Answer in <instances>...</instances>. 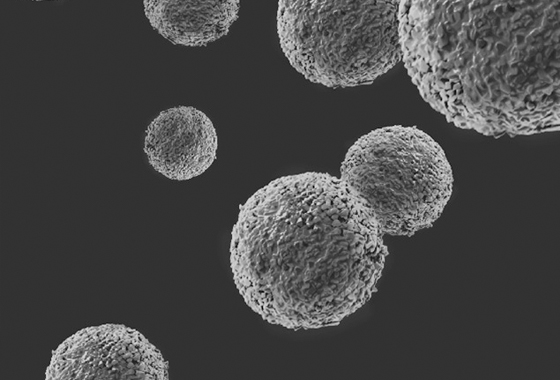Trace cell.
<instances>
[{"label": "cell", "instance_id": "1", "mask_svg": "<svg viewBox=\"0 0 560 380\" xmlns=\"http://www.w3.org/2000/svg\"><path fill=\"white\" fill-rule=\"evenodd\" d=\"M387 251L368 207L327 173L277 178L240 207L230 262L245 303L288 329L339 324L377 290Z\"/></svg>", "mask_w": 560, "mask_h": 380}, {"label": "cell", "instance_id": "2", "mask_svg": "<svg viewBox=\"0 0 560 380\" xmlns=\"http://www.w3.org/2000/svg\"><path fill=\"white\" fill-rule=\"evenodd\" d=\"M558 1H400L402 58L423 98L486 135L556 129Z\"/></svg>", "mask_w": 560, "mask_h": 380}, {"label": "cell", "instance_id": "3", "mask_svg": "<svg viewBox=\"0 0 560 380\" xmlns=\"http://www.w3.org/2000/svg\"><path fill=\"white\" fill-rule=\"evenodd\" d=\"M399 3L279 1L280 47L313 83L331 88L372 83L402 58Z\"/></svg>", "mask_w": 560, "mask_h": 380}, {"label": "cell", "instance_id": "4", "mask_svg": "<svg viewBox=\"0 0 560 380\" xmlns=\"http://www.w3.org/2000/svg\"><path fill=\"white\" fill-rule=\"evenodd\" d=\"M340 179L371 211L382 233L430 227L452 193V170L438 143L416 127L388 126L348 150Z\"/></svg>", "mask_w": 560, "mask_h": 380}, {"label": "cell", "instance_id": "5", "mask_svg": "<svg viewBox=\"0 0 560 380\" xmlns=\"http://www.w3.org/2000/svg\"><path fill=\"white\" fill-rule=\"evenodd\" d=\"M168 362L139 331L122 324L91 326L52 353L46 380H167Z\"/></svg>", "mask_w": 560, "mask_h": 380}, {"label": "cell", "instance_id": "6", "mask_svg": "<svg viewBox=\"0 0 560 380\" xmlns=\"http://www.w3.org/2000/svg\"><path fill=\"white\" fill-rule=\"evenodd\" d=\"M217 146L213 123L191 106L162 111L145 131L149 164L172 180L185 181L205 172L216 158Z\"/></svg>", "mask_w": 560, "mask_h": 380}, {"label": "cell", "instance_id": "7", "mask_svg": "<svg viewBox=\"0 0 560 380\" xmlns=\"http://www.w3.org/2000/svg\"><path fill=\"white\" fill-rule=\"evenodd\" d=\"M151 26L173 44L205 46L225 36L238 19L240 1L146 0Z\"/></svg>", "mask_w": 560, "mask_h": 380}]
</instances>
